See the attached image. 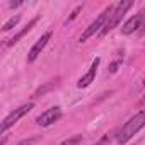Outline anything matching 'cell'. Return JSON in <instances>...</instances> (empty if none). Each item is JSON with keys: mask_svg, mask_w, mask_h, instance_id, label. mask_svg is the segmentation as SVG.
Here are the masks:
<instances>
[{"mask_svg": "<svg viewBox=\"0 0 145 145\" xmlns=\"http://www.w3.org/2000/svg\"><path fill=\"white\" fill-rule=\"evenodd\" d=\"M39 140V137H33V138H26V140H22V142H19L17 145H33L34 142H38Z\"/></svg>", "mask_w": 145, "mask_h": 145, "instance_id": "13", "label": "cell"}, {"mask_svg": "<svg viewBox=\"0 0 145 145\" xmlns=\"http://www.w3.org/2000/svg\"><path fill=\"white\" fill-rule=\"evenodd\" d=\"M143 24H145V10H142V12H138L137 16L130 17V19L123 24L121 33H123V34H131V33H135L137 29L143 27Z\"/></svg>", "mask_w": 145, "mask_h": 145, "instance_id": "6", "label": "cell"}, {"mask_svg": "<svg viewBox=\"0 0 145 145\" xmlns=\"http://www.w3.org/2000/svg\"><path fill=\"white\" fill-rule=\"evenodd\" d=\"M113 10H114V5H108L97 17H96V21H92L91 22V26L84 31V34L79 38V43H86L91 36H94L97 31H103L104 29V26H106V22H108V19L111 17V14H113Z\"/></svg>", "mask_w": 145, "mask_h": 145, "instance_id": "2", "label": "cell"}, {"mask_svg": "<svg viewBox=\"0 0 145 145\" xmlns=\"http://www.w3.org/2000/svg\"><path fill=\"white\" fill-rule=\"evenodd\" d=\"M143 86H145V79H143Z\"/></svg>", "mask_w": 145, "mask_h": 145, "instance_id": "17", "label": "cell"}, {"mask_svg": "<svg viewBox=\"0 0 145 145\" xmlns=\"http://www.w3.org/2000/svg\"><path fill=\"white\" fill-rule=\"evenodd\" d=\"M142 29H145V24H143V27H142Z\"/></svg>", "mask_w": 145, "mask_h": 145, "instance_id": "16", "label": "cell"}, {"mask_svg": "<svg viewBox=\"0 0 145 145\" xmlns=\"http://www.w3.org/2000/svg\"><path fill=\"white\" fill-rule=\"evenodd\" d=\"M60 118H61V109H60L58 106H55V108H50V109H46L44 113H41V114L38 116L36 123H38L39 126H50V125H53L55 121H58Z\"/></svg>", "mask_w": 145, "mask_h": 145, "instance_id": "5", "label": "cell"}, {"mask_svg": "<svg viewBox=\"0 0 145 145\" xmlns=\"http://www.w3.org/2000/svg\"><path fill=\"white\" fill-rule=\"evenodd\" d=\"M33 108H34V104H33V103H27V104H22V106H19L17 109H14V111H12V113L4 120V123H2V131L5 133L12 125H16V123H17L24 114H27Z\"/></svg>", "mask_w": 145, "mask_h": 145, "instance_id": "4", "label": "cell"}, {"mask_svg": "<svg viewBox=\"0 0 145 145\" xmlns=\"http://www.w3.org/2000/svg\"><path fill=\"white\" fill-rule=\"evenodd\" d=\"M143 101H145V96H143Z\"/></svg>", "mask_w": 145, "mask_h": 145, "instance_id": "18", "label": "cell"}, {"mask_svg": "<svg viewBox=\"0 0 145 145\" xmlns=\"http://www.w3.org/2000/svg\"><path fill=\"white\" fill-rule=\"evenodd\" d=\"M9 5H10V7H19V5H22V2H10Z\"/></svg>", "mask_w": 145, "mask_h": 145, "instance_id": "15", "label": "cell"}, {"mask_svg": "<svg viewBox=\"0 0 145 145\" xmlns=\"http://www.w3.org/2000/svg\"><path fill=\"white\" fill-rule=\"evenodd\" d=\"M50 38H51V31H48V33H44L36 43H34V46L31 48V51L27 53V61H34L39 55H41V51L44 50V46H46V43L50 41Z\"/></svg>", "mask_w": 145, "mask_h": 145, "instance_id": "7", "label": "cell"}, {"mask_svg": "<svg viewBox=\"0 0 145 145\" xmlns=\"http://www.w3.org/2000/svg\"><path fill=\"white\" fill-rule=\"evenodd\" d=\"M55 86H56V84H55V82H51V84H48V86H44V87H41V89H38V91L34 92V96H33V97H39L41 94H44L46 91H50V89H51V87H55Z\"/></svg>", "mask_w": 145, "mask_h": 145, "instance_id": "11", "label": "cell"}, {"mask_svg": "<svg viewBox=\"0 0 145 145\" xmlns=\"http://www.w3.org/2000/svg\"><path fill=\"white\" fill-rule=\"evenodd\" d=\"M21 21V16H14V17H10L5 24H4V27H2V31H10L12 27H16L17 26V22Z\"/></svg>", "mask_w": 145, "mask_h": 145, "instance_id": "10", "label": "cell"}, {"mask_svg": "<svg viewBox=\"0 0 145 145\" xmlns=\"http://www.w3.org/2000/svg\"><path fill=\"white\" fill-rule=\"evenodd\" d=\"M143 126H145V109L140 111V113H137L133 118L128 120V123H125V126H123V128L120 130V133H118V143L128 142V140H130L133 135H137Z\"/></svg>", "mask_w": 145, "mask_h": 145, "instance_id": "1", "label": "cell"}, {"mask_svg": "<svg viewBox=\"0 0 145 145\" xmlns=\"http://www.w3.org/2000/svg\"><path fill=\"white\" fill-rule=\"evenodd\" d=\"M133 5V2L131 0H121V2L114 7V10H113V14H111V17L108 19V22H106V26H104V29L101 31V36H106L111 29H114L118 24H120V21L123 19V16L126 14V10L130 9Z\"/></svg>", "mask_w": 145, "mask_h": 145, "instance_id": "3", "label": "cell"}, {"mask_svg": "<svg viewBox=\"0 0 145 145\" xmlns=\"http://www.w3.org/2000/svg\"><path fill=\"white\" fill-rule=\"evenodd\" d=\"M80 10H82V5H79V7H77V9H75L74 12H72V16L68 17V21H67V22H72V21H74V19H75V17L79 16V12H80Z\"/></svg>", "mask_w": 145, "mask_h": 145, "instance_id": "14", "label": "cell"}, {"mask_svg": "<svg viewBox=\"0 0 145 145\" xmlns=\"http://www.w3.org/2000/svg\"><path fill=\"white\" fill-rule=\"evenodd\" d=\"M99 58H96L94 61H92V65H91V68H89V72L84 75V77H80V80L77 82V86L82 89V87H87V86H91L92 82H94V79H96V74H97V67H99Z\"/></svg>", "mask_w": 145, "mask_h": 145, "instance_id": "8", "label": "cell"}, {"mask_svg": "<svg viewBox=\"0 0 145 145\" xmlns=\"http://www.w3.org/2000/svg\"><path fill=\"white\" fill-rule=\"evenodd\" d=\"M121 65V58H118V60H114L111 65H109V72H111V74H116V72H118V67Z\"/></svg>", "mask_w": 145, "mask_h": 145, "instance_id": "12", "label": "cell"}, {"mask_svg": "<svg viewBox=\"0 0 145 145\" xmlns=\"http://www.w3.org/2000/svg\"><path fill=\"white\" fill-rule=\"evenodd\" d=\"M36 22H38V17H34V19H33V21H31V22H29V24H27V26H26V27H24L21 33H17L14 38H10V39L7 41V46H14V44H16V43H17V41H19V39H21V38H22L26 33H29V31L33 29V26H34Z\"/></svg>", "mask_w": 145, "mask_h": 145, "instance_id": "9", "label": "cell"}]
</instances>
